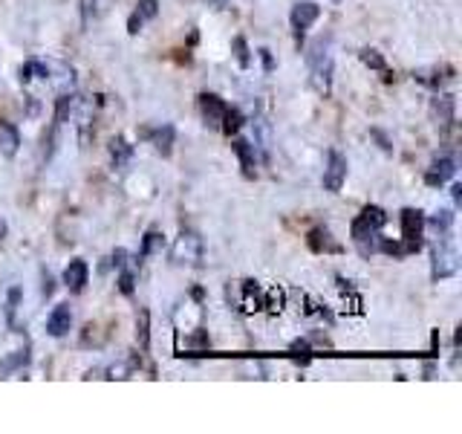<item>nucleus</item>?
<instances>
[{
  "instance_id": "f8f14e48",
  "label": "nucleus",
  "mask_w": 462,
  "mask_h": 434,
  "mask_svg": "<svg viewBox=\"0 0 462 434\" xmlns=\"http://www.w3.org/2000/svg\"><path fill=\"white\" fill-rule=\"evenodd\" d=\"M453 174H456V159L453 156H439V159H433V166L428 168L425 183L428 186H445L448 180H453Z\"/></svg>"
},
{
  "instance_id": "dca6fc26",
  "label": "nucleus",
  "mask_w": 462,
  "mask_h": 434,
  "mask_svg": "<svg viewBox=\"0 0 462 434\" xmlns=\"http://www.w3.org/2000/svg\"><path fill=\"white\" fill-rule=\"evenodd\" d=\"M307 243H309L312 252H341V243H335V241H332V232L324 229V226L312 229V232L307 235Z\"/></svg>"
},
{
  "instance_id": "412c9836",
  "label": "nucleus",
  "mask_w": 462,
  "mask_h": 434,
  "mask_svg": "<svg viewBox=\"0 0 462 434\" xmlns=\"http://www.w3.org/2000/svg\"><path fill=\"white\" fill-rule=\"evenodd\" d=\"M359 59H361V64H367L370 70H376V73H384V79L390 81V70H387V64H384V56L379 49H361L359 52Z\"/></svg>"
},
{
  "instance_id": "473e14b6",
  "label": "nucleus",
  "mask_w": 462,
  "mask_h": 434,
  "mask_svg": "<svg viewBox=\"0 0 462 434\" xmlns=\"http://www.w3.org/2000/svg\"><path fill=\"white\" fill-rule=\"evenodd\" d=\"M125 258H128V252H125V249H115V252L110 255V263H113L115 269H122V266H125Z\"/></svg>"
},
{
  "instance_id": "c756f323",
  "label": "nucleus",
  "mask_w": 462,
  "mask_h": 434,
  "mask_svg": "<svg viewBox=\"0 0 462 434\" xmlns=\"http://www.w3.org/2000/svg\"><path fill=\"white\" fill-rule=\"evenodd\" d=\"M52 293H55V278H52L49 273H43V281H41V296H43V298H52Z\"/></svg>"
},
{
  "instance_id": "b1692460",
  "label": "nucleus",
  "mask_w": 462,
  "mask_h": 434,
  "mask_svg": "<svg viewBox=\"0 0 462 434\" xmlns=\"http://www.w3.org/2000/svg\"><path fill=\"white\" fill-rule=\"evenodd\" d=\"M21 298H24V290L21 287H9V293H6V321L9 324H15V313H18Z\"/></svg>"
},
{
  "instance_id": "6ab92c4d",
  "label": "nucleus",
  "mask_w": 462,
  "mask_h": 434,
  "mask_svg": "<svg viewBox=\"0 0 462 434\" xmlns=\"http://www.w3.org/2000/svg\"><path fill=\"white\" fill-rule=\"evenodd\" d=\"M136 342H139L142 350L150 348V313L145 307L136 313Z\"/></svg>"
},
{
  "instance_id": "a211bd4d",
  "label": "nucleus",
  "mask_w": 462,
  "mask_h": 434,
  "mask_svg": "<svg viewBox=\"0 0 462 434\" xmlns=\"http://www.w3.org/2000/svg\"><path fill=\"white\" fill-rule=\"evenodd\" d=\"M243 113L237 111V107H225V116H222V122H220V131L225 133V136H237L240 133V128H243Z\"/></svg>"
},
{
  "instance_id": "4be33fe9",
  "label": "nucleus",
  "mask_w": 462,
  "mask_h": 434,
  "mask_svg": "<svg viewBox=\"0 0 462 434\" xmlns=\"http://www.w3.org/2000/svg\"><path fill=\"white\" fill-rule=\"evenodd\" d=\"M165 246V235L162 232H156V229H150V232H145V238H142V249H139V258H150L153 252H159Z\"/></svg>"
},
{
  "instance_id": "ddd939ff",
  "label": "nucleus",
  "mask_w": 462,
  "mask_h": 434,
  "mask_svg": "<svg viewBox=\"0 0 462 434\" xmlns=\"http://www.w3.org/2000/svg\"><path fill=\"white\" fill-rule=\"evenodd\" d=\"M87 278H90V266H87V261L76 258V261L67 263V269H64V284L70 287V293H81V290L87 287Z\"/></svg>"
},
{
  "instance_id": "e433bc0d",
  "label": "nucleus",
  "mask_w": 462,
  "mask_h": 434,
  "mask_svg": "<svg viewBox=\"0 0 462 434\" xmlns=\"http://www.w3.org/2000/svg\"><path fill=\"white\" fill-rule=\"evenodd\" d=\"M292 350H309V342L298 339V342H292Z\"/></svg>"
},
{
  "instance_id": "2f4dec72",
  "label": "nucleus",
  "mask_w": 462,
  "mask_h": 434,
  "mask_svg": "<svg viewBox=\"0 0 462 434\" xmlns=\"http://www.w3.org/2000/svg\"><path fill=\"white\" fill-rule=\"evenodd\" d=\"M370 133H373V136L379 139V148H381L384 153H393V145H390V139H387V136H384L381 131H370Z\"/></svg>"
},
{
  "instance_id": "4468645a",
  "label": "nucleus",
  "mask_w": 462,
  "mask_h": 434,
  "mask_svg": "<svg viewBox=\"0 0 462 434\" xmlns=\"http://www.w3.org/2000/svg\"><path fill=\"white\" fill-rule=\"evenodd\" d=\"M18 151H21V131L12 122L0 119V156L12 159Z\"/></svg>"
},
{
  "instance_id": "f03ea898",
  "label": "nucleus",
  "mask_w": 462,
  "mask_h": 434,
  "mask_svg": "<svg viewBox=\"0 0 462 434\" xmlns=\"http://www.w3.org/2000/svg\"><path fill=\"white\" fill-rule=\"evenodd\" d=\"M307 64H309V81L315 87V93L329 96L332 93V73H335V61H332V52L329 44L321 38L309 46L307 52Z\"/></svg>"
},
{
  "instance_id": "0eeeda50",
  "label": "nucleus",
  "mask_w": 462,
  "mask_h": 434,
  "mask_svg": "<svg viewBox=\"0 0 462 434\" xmlns=\"http://www.w3.org/2000/svg\"><path fill=\"white\" fill-rule=\"evenodd\" d=\"M431 119L439 131H451L456 119V99L451 93H436L431 99Z\"/></svg>"
},
{
  "instance_id": "c9c22d12",
  "label": "nucleus",
  "mask_w": 462,
  "mask_h": 434,
  "mask_svg": "<svg viewBox=\"0 0 462 434\" xmlns=\"http://www.w3.org/2000/svg\"><path fill=\"white\" fill-rule=\"evenodd\" d=\"M451 197H453V206L462 203V186H451Z\"/></svg>"
},
{
  "instance_id": "f257e3e1",
  "label": "nucleus",
  "mask_w": 462,
  "mask_h": 434,
  "mask_svg": "<svg viewBox=\"0 0 462 434\" xmlns=\"http://www.w3.org/2000/svg\"><path fill=\"white\" fill-rule=\"evenodd\" d=\"M384 223H387V211L379 208V206H364L361 214L353 221L350 238H353V243L359 246V252H361L364 258L376 252V246H379V232L384 229Z\"/></svg>"
},
{
  "instance_id": "cd10ccee",
  "label": "nucleus",
  "mask_w": 462,
  "mask_h": 434,
  "mask_svg": "<svg viewBox=\"0 0 462 434\" xmlns=\"http://www.w3.org/2000/svg\"><path fill=\"white\" fill-rule=\"evenodd\" d=\"M26 362H29V353H26V350H15V356L4 362V370L9 373V370H15V368H21V365H26Z\"/></svg>"
},
{
  "instance_id": "4c0bfd02",
  "label": "nucleus",
  "mask_w": 462,
  "mask_h": 434,
  "mask_svg": "<svg viewBox=\"0 0 462 434\" xmlns=\"http://www.w3.org/2000/svg\"><path fill=\"white\" fill-rule=\"evenodd\" d=\"M205 4L214 6V9H222V6H225V0H205Z\"/></svg>"
},
{
  "instance_id": "7c9ffc66",
  "label": "nucleus",
  "mask_w": 462,
  "mask_h": 434,
  "mask_svg": "<svg viewBox=\"0 0 462 434\" xmlns=\"http://www.w3.org/2000/svg\"><path fill=\"white\" fill-rule=\"evenodd\" d=\"M142 21H145V18H142L139 12H133V15L128 18V32H130V35H136V32L142 29Z\"/></svg>"
},
{
  "instance_id": "f3484780",
  "label": "nucleus",
  "mask_w": 462,
  "mask_h": 434,
  "mask_svg": "<svg viewBox=\"0 0 462 434\" xmlns=\"http://www.w3.org/2000/svg\"><path fill=\"white\" fill-rule=\"evenodd\" d=\"M130 156H133V145H128L125 136H115V139L110 142V159H113V166H115V168L128 166Z\"/></svg>"
},
{
  "instance_id": "2eb2a0df",
  "label": "nucleus",
  "mask_w": 462,
  "mask_h": 434,
  "mask_svg": "<svg viewBox=\"0 0 462 434\" xmlns=\"http://www.w3.org/2000/svg\"><path fill=\"white\" fill-rule=\"evenodd\" d=\"M148 136H150V145L156 148V153H162V156L173 153V142H177V131H173V125H159Z\"/></svg>"
},
{
  "instance_id": "72a5a7b5",
  "label": "nucleus",
  "mask_w": 462,
  "mask_h": 434,
  "mask_svg": "<svg viewBox=\"0 0 462 434\" xmlns=\"http://www.w3.org/2000/svg\"><path fill=\"white\" fill-rule=\"evenodd\" d=\"M260 59H263V67H266V70H272V67H274V61H272V52H269V49H260Z\"/></svg>"
},
{
  "instance_id": "9b49d317",
  "label": "nucleus",
  "mask_w": 462,
  "mask_h": 434,
  "mask_svg": "<svg viewBox=\"0 0 462 434\" xmlns=\"http://www.w3.org/2000/svg\"><path fill=\"white\" fill-rule=\"evenodd\" d=\"M231 148H235V153H237V159H240L243 174H246V177H255V174H257V148H255L249 139H243V136H235Z\"/></svg>"
},
{
  "instance_id": "5701e85b",
  "label": "nucleus",
  "mask_w": 462,
  "mask_h": 434,
  "mask_svg": "<svg viewBox=\"0 0 462 434\" xmlns=\"http://www.w3.org/2000/svg\"><path fill=\"white\" fill-rule=\"evenodd\" d=\"M231 46H235V56H237V64L246 70L249 64H252V52H249V44H246V38L243 35H237L235 41H231Z\"/></svg>"
},
{
  "instance_id": "39448f33",
  "label": "nucleus",
  "mask_w": 462,
  "mask_h": 434,
  "mask_svg": "<svg viewBox=\"0 0 462 434\" xmlns=\"http://www.w3.org/2000/svg\"><path fill=\"white\" fill-rule=\"evenodd\" d=\"M401 221V243L408 249V255L422 249V229H425V214L419 208H404L399 214Z\"/></svg>"
},
{
  "instance_id": "a878e982",
  "label": "nucleus",
  "mask_w": 462,
  "mask_h": 434,
  "mask_svg": "<svg viewBox=\"0 0 462 434\" xmlns=\"http://www.w3.org/2000/svg\"><path fill=\"white\" fill-rule=\"evenodd\" d=\"M133 281H136L133 269H125L122 266V273H119V290H122V296H133Z\"/></svg>"
},
{
  "instance_id": "7ed1b4c3",
  "label": "nucleus",
  "mask_w": 462,
  "mask_h": 434,
  "mask_svg": "<svg viewBox=\"0 0 462 434\" xmlns=\"http://www.w3.org/2000/svg\"><path fill=\"white\" fill-rule=\"evenodd\" d=\"M205 255V243L194 229H183L170 243V263L177 266H200Z\"/></svg>"
},
{
  "instance_id": "f704fd0d",
  "label": "nucleus",
  "mask_w": 462,
  "mask_h": 434,
  "mask_svg": "<svg viewBox=\"0 0 462 434\" xmlns=\"http://www.w3.org/2000/svg\"><path fill=\"white\" fill-rule=\"evenodd\" d=\"M29 79H32V61H29V64H24V67H21V81H24V84H26V81H29Z\"/></svg>"
},
{
  "instance_id": "20e7f679",
  "label": "nucleus",
  "mask_w": 462,
  "mask_h": 434,
  "mask_svg": "<svg viewBox=\"0 0 462 434\" xmlns=\"http://www.w3.org/2000/svg\"><path fill=\"white\" fill-rule=\"evenodd\" d=\"M456 273H459V252H456V246L445 235L433 246V252H431V278L433 281H442V278H451Z\"/></svg>"
},
{
  "instance_id": "9d476101",
  "label": "nucleus",
  "mask_w": 462,
  "mask_h": 434,
  "mask_svg": "<svg viewBox=\"0 0 462 434\" xmlns=\"http://www.w3.org/2000/svg\"><path fill=\"white\" fill-rule=\"evenodd\" d=\"M70 328H73V310H70V304L52 307V313H49V318H46V333H49L52 339H64V336L70 333Z\"/></svg>"
},
{
  "instance_id": "aec40b11",
  "label": "nucleus",
  "mask_w": 462,
  "mask_h": 434,
  "mask_svg": "<svg viewBox=\"0 0 462 434\" xmlns=\"http://www.w3.org/2000/svg\"><path fill=\"white\" fill-rule=\"evenodd\" d=\"M425 226L436 229L442 238H445V235H451V226H453V211L442 208V211H436L433 217H425Z\"/></svg>"
},
{
  "instance_id": "393cba45",
  "label": "nucleus",
  "mask_w": 462,
  "mask_h": 434,
  "mask_svg": "<svg viewBox=\"0 0 462 434\" xmlns=\"http://www.w3.org/2000/svg\"><path fill=\"white\" fill-rule=\"evenodd\" d=\"M73 113V96H61V99H58V107H55V119L58 122H67V116Z\"/></svg>"
},
{
  "instance_id": "1a4fd4ad",
  "label": "nucleus",
  "mask_w": 462,
  "mask_h": 434,
  "mask_svg": "<svg viewBox=\"0 0 462 434\" xmlns=\"http://www.w3.org/2000/svg\"><path fill=\"white\" fill-rule=\"evenodd\" d=\"M197 104H200L202 122H205L208 128H217V131H220V122H222V116H225V107H228V104H225L217 93H200Z\"/></svg>"
},
{
  "instance_id": "c85d7f7f",
  "label": "nucleus",
  "mask_w": 462,
  "mask_h": 434,
  "mask_svg": "<svg viewBox=\"0 0 462 434\" xmlns=\"http://www.w3.org/2000/svg\"><path fill=\"white\" fill-rule=\"evenodd\" d=\"M93 15H96V0H81V21H84V26L90 24Z\"/></svg>"
},
{
  "instance_id": "423d86ee",
  "label": "nucleus",
  "mask_w": 462,
  "mask_h": 434,
  "mask_svg": "<svg viewBox=\"0 0 462 434\" xmlns=\"http://www.w3.org/2000/svg\"><path fill=\"white\" fill-rule=\"evenodd\" d=\"M318 18H321V6L315 4V0H301V4L292 6V12H289V24H292V35H295L298 44L304 41L307 29H309Z\"/></svg>"
},
{
  "instance_id": "58836bf2",
  "label": "nucleus",
  "mask_w": 462,
  "mask_h": 434,
  "mask_svg": "<svg viewBox=\"0 0 462 434\" xmlns=\"http://www.w3.org/2000/svg\"><path fill=\"white\" fill-rule=\"evenodd\" d=\"M332 4H341V0H332Z\"/></svg>"
},
{
  "instance_id": "bb28decb",
  "label": "nucleus",
  "mask_w": 462,
  "mask_h": 434,
  "mask_svg": "<svg viewBox=\"0 0 462 434\" xmlns=\"http://www.w3.org/2000/svg\"><path fill=\"white\" fill-rule=\"evenodd\" d=\"M142 18H156L159 15V0H139V9Z\"/></svg>"
},
{
  "instance_id": "6e6552de",
  "label": "nucleus",
  "mask_w": 462,
  "mask_h": 434,
  "mask_svg": "<svg viewBox=\"0 0 462 434\" xmlns=\"http://www.w3.org/2000/svg\"><path fill=\"white\" fill-rule=\"evenodd\" d=\"M346 156L341 153V151H329L327 153V168H324V188L327 191H341V186H344V180H346Z\"/></svg>"
}]
</instances>
